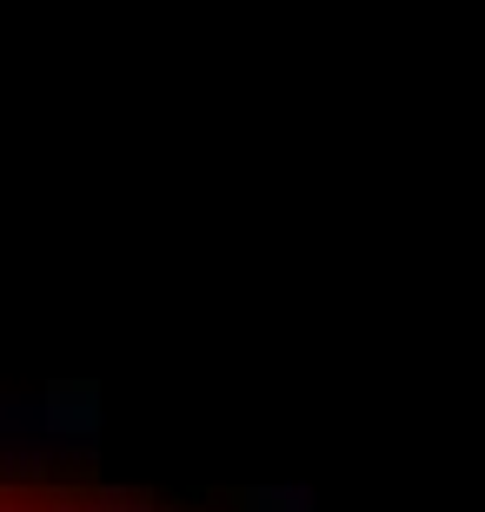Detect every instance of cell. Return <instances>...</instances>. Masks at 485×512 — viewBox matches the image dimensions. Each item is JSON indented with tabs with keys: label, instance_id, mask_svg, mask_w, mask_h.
I'll return each instance as SVG.
<instances>
[{
	"label": "cell",
	"instance_id": "cell-1",
	"mask_svg": "<svg viewBox=\"0 0 485 512\" xmlns=\"http://www.w3.org/2000/svg\"><path fill=\"white\" fill-rule=\"evenodd\" d=\"M246 512H313V493L306 486H253V493H240Z\"/></svg>",
	"mask_w": 485,
	"mask_h": 512
}]
</instances>
